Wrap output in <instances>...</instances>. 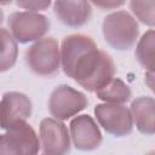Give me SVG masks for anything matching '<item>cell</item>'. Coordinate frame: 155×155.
<instances>
[{"instance_id": "ac0fdd59", "label": "cell", "mask_w": 155, "mask_h": 155, "mask_svg": "<svg viewBox=\"0 0 155 155\" xmlns=\"http://www.w3.org/2000/svg\"><path fill=\"white\" fill-rule=\"evenodd\" d=\"M101 10H114L122 6L126 0H88Z\"/></svg>"}, {"instance_id": "ffe728a7", "label": "cell", "mask_w": 155, "mask_h": 155, "mask_svg": "<svg viewBox=\"0 0 155 155\" xmlns=\"http://www.w3.org/2000/svg\"><path fill=\"white\" fill-rule=\"evenodd\" d=\"M2 19H4V13H2V11L0 10V24H1V22H2Z\"/></svg>"}, {"instance_id": "5bb4252c", "label": "cell", "mask_w": 155, "mask_h": 155, "mask_svg": "<svg viewBox=\"0 0 155 155\" xmlns=\"http://www.w3.org/2000/svg\"><path fill=\"white\" fill-rule=\"evenodd\" d=\"M17 41L8 30L0 28V73L10 70L17 61Z\"/></svg>"}, {"instance_id": "4fadbf2b", "label": "cell", "mask_w": 155, "mask_h": 155, "mask_svg": "<svg viewBox=\"0 0 155 155\" xmlns=\"http://www.w3.org/2000/svg\"><path fill=\"white\" fill-rule=\"evenodd\" d=\"M96 94L101 101H104L105 103L124 104L130 101L132 92L122 80L113 78L105 86L96 91Z\"/></svg>"}, {"instance_id": "7c38bea8", "label": "cell", "mask_w": 155, "mask_h": 155, "mask_svg": "<svg viewBox=\"0 0 155 155\" xmlns=\"http://www.w3.org/2000/svg\"><path fill=\"white\" fill-rule=\"evenodd\" d=\"M131 116L137 130L144 134L155 132V101L153 97H138L131 104Z\"/></svg>"}, {"instance_id": "9c48e42d", "label": "cell", "mask_w": 155, "mask_h": 155, "mask_svg": "<svg viewBox=\"0 0 155 155\" xmlns=\"http://www.w3.org/2000/svg\"><path fill=\"white\" fill-rule=\"evenodd\" d=\"M31 101L24 93L6 92L0 101V127L6 130L27 121L31 115Z\"/></svg>"}, {"instance_id": "277c9868", "label": "cell", "mask_w": 155, "mask_h": 155, "mask_svg": "<svg viewBox=\"0 0 155 155\" xmlns=\"http://www.w3.org/2000/svg\"><path fill=\"white\" fill-rule=\"evenodd\" d=\"M8 27L17 42L27 44L41 39L50 29V21L39 12H15L8 17Z\"/></svg>"}, {"instance_id": "52a82bcc", "label": "cell", "mask_w": 155, "mask_h": 155, "mask_svg": "<svg viewBox=\"0 0 155 155\" xmlns=\"http://www.w3.org/2000/svg\"><path fill=\"white\" fill-rule=\"evenodd\" d=\"M94 115L99 125L111 136L124 137L132 132L133 121L130 109L117 103H103L94 108Z\"/></svg>"}, {"instance_id": "9a60e30c", "label": "cell", "mask_w": 155, "mask_h": 155, "mask_svg": "<svg viewBox=\"0 0 155 155\" xmlns=\"http://www.w3.org/2000/svg\"><path fill=\"white\" fill-rule=\"evenodd\" d=\"M154 30H148L138 41L136 47V58L139 64L148 71H154Z\"/></svg>"}, {"instance_id": "6da1fadb", "label": "cell", "mask_w": 155, "mask_h": 155, "mask_svg": "<svg viewBox=\"0 0 155 155\" xmlns=\"http://www.w3.org/2000/svg\"><path fill=\"white\" fill-rule=\"evenodd\" d=\"M115 75L113 58L94 44L87 48L73 64L67 76L75 80L81 87L96 92L105 86Z\"/></svg>"}, {"instance_id": "2e32d148", "label": "cell", "mask_w": 155, "mask_h": 155, "mask_svg": "<svg viewBox=\"0 0 155 155\" xmlns=\"http://www.w3.org/2000/svg\"><path fill=\"white\" fill-rule=\"evenodd\" d=\"M130 7L132 13L144 24L153 27L155 23L154 0H131Z\"/></svg>"}, {"instance_id": "ba28073f", "label": "cell", "mask_w": 155, "mask_h": 155, "mask_svg": "<svg viewBox=\"0 0 155 155\" xmlns=\"http://www.w3.org/2000/svg\"><path fill=\"white\" fill-rule=\"evenodd\" d=\"M40 145L48 155H61L70 150V134L61 120L46 117L40 122Z\"/></svg>"}, {"instance_id": "30bf717a", "label": "cell", "mask_w": 155, "mask_h": 155, "mask_svg": "<svg viewBox=\"0 0 155 155\" xmlns=\"http://www.w3.org/2000/svg\"><path fill=\"white\" fill-rule=\"evenodd\" d=\"M70 139L76 149L93 150L102 143L101 131L90 115H79L70 122Z\"/></svg>"}, {"instance_id": "d6986e66", "label": "cell", "mask_w": 155, "mask_h": 155, "mask_svg": "<svg viewBox=\"0 0 155 155\" xmlns=\"http://www.w3.org/2000/svg\"><path fill=\"white\" fill-rule=\"evenodd\" d=\"M11 2H12V0H0V5H8Z\"/></svg>"}, {"instance_id": "8fae6325", "label": "cell", "mask_w": 155, "mask_h": 155, "mask_svg": "<svg viewBox=\"0 0 155 155\" xmlns=\"http://www.w3.org/2000/svg\"><path fill=\"white\" fill-rule=\"evenodd\" d=\"M53 11L61 23L71 28L85 25L92 16L88 0H54Z\"/></svg>"}, {"instance_id": "e0dca14e", "label": "cell", "mask_w": 155, "mask_h": 155, "mask_svg": "<svg viewBox=\"0 0 155 155\" xmlns=\"http://www.w3.org/2000/svg\"><path fill=\"white\" fill-rule=\"evenodd\" d=\"M52 0H16V4L18 7L28 11H33V12L47 10Z\"/></svg>"}, {"instance_id": "7a4b0ae2", "label": "cell", "mask_w": 155, "mask_h": 155, "mask_svg": "<svg viewBox=\"0 0 155 155\" xmlns=\"http://www.w3.org/2000/svg\"><path fill=\"white\" fill-rule=\"evenodd\" d=\"M102 33L109 46L119 51H126L136 44L139 28L132 15L126 11H116L103 19Z\"/></svg>"}, {"instance_id": "8992f818", "label": "cell", "mask_w": 155, "mask_h": 155, "mask_svg": "<svg viewBox=\"0 0 155 155\" xmlns=\"http://www.w3.org/2000/svg\"><path fill=\"white\" fill-rule=\"evenodd\" d=\"M88 101L84 93L68 86H57L48 99V111L57 120H67L84 110Z\"/></svg>"}, {"instance_id": "3957f363", "label": "cell", "mask_w": 155, "mask_h": 155, "mask_svg": "<svg viewBox=\"0 0 155 155\" xmlns=\"http://www.w3.org/2000/svg\"><path fill=\"white\" fill-rule=\"evenodd\" d=\"M25 62L36 75L51 78L61 68V52L54 38H41L36 40L25 52Z\"/></svg>"}, {"instance_id": "5b68a950", "label": "cell", "mask_w": 155, "mask_h": 155, "mask_svg": "<svg viewBox=\"0 0 155 155\" xmlns=\"http://www.w3.org/2000/svg\"><path fill=\"white\" fill-rule=\"evenodd\" d=\"M40 140L34 128L27 121L6 128V132L0 134V155L6 154H24L34 155L39 151Z\"/></svg>"}]
</instances>
